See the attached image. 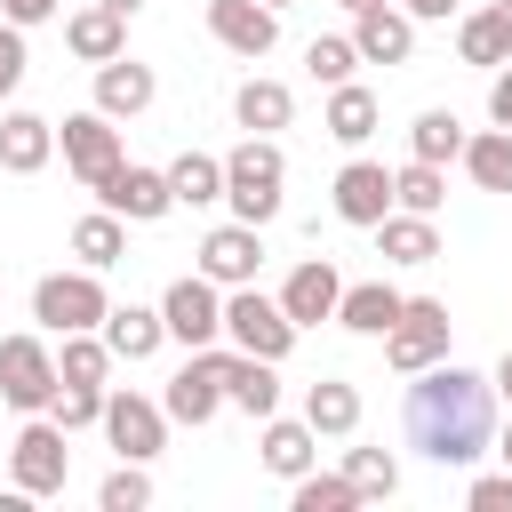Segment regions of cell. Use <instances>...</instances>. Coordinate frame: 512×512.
<instances>
[{"label": "cell", "instance_id": "obj_1", "mask_svg": "<svg viewBox=\"0 0 512 512\" xmlns=\"http://www.w3.org/2000/svg\"><path fill=\"white\" fill-rule=\"evenodd\" d=\"M400 424H408V448H424L432 464H448V472L480 464L496 448V384L456 360H432V368H416Z\"/></svg>", "mask_w": 512, "mask_h": 512}, {"label": "cell", "instance_id": "obj_2", "mask_svg": "<svg viewBox=\"0 0 512 512\" xmlns=\"http://www.w3.org/2000/svg\"><path fill=\"white\" fill-rule=\"evenodd\" d=\"M280 184H288V152L272 136H248L224 152V200L240 224H272L280 216Z\"/></svg>", "mask_w": 512, "mask_h": 512}, {"label": "cell", "instance_id": "obj_3", "mask_svg": "<svg viewBox=\"0 0 512 512\" xmlns=\"http://www.w3.org/2000/svg\"><path fill=\"white\" fill-rule=\"evenodd\" d=\"M224 336H232V352H256V360H288L304 328L288 320V304H280V296H264V288L248 280V288H224Z\"/></svg>", "mask_w": 512, "mask_h": 512}, {"label": "cell", "instance_id": "obj_4", "mask_svg": "<svg viewBox=\"0 0 512 512\" xmlns=\"http://www.w3.org/2000/svg\"><path fill=\"white\" fill-rule=\"evenodd\" d=\"M104 312H112V296H104V272H48L40 288H32V320L48 328V336H72V328H104Z\"/></svg>", "mask_w": 512, "mask_h": 512}, {"label": "cell", "instance_id": "obj_5", "mask_svg": "<svg viewBox=\"0 0 512 512\" xmlns=\"http://www.w3.org/2000/svg\"><path fill=\"white\" fill-rule=\"evenodd\" d=\"M72 432L56 424V416H32L16 440H8V472H16V488L24 496H64V480H72V448H64Z\"/></svg>", "mask_w": 512, "mask_h": 512}, {"label": "cell", "instance_id": "obj_6", "mask_svg": "<svg viewBox=\"0 0 512 512\" xmlns=\"http://www.w3.org/2000/svg\"><path fill=\"white\" fill-rule=\"evenodd\" d=\"M160 320H168V344L200 352V344H216V336H224V288H216L208 272H184V280H168Z\"/></svg>", "mask_w": 512, "mask_h": 512}, {"label": "cell", "instance_id": "obj_7", "mask_svg": "<svg viewBox=\"0 0 512 512\" xmlns=\"http://www.w3.org/2000/svg\"><path fill=\"white\" fill-rule=\"evenodd\" d=\"M432 360H448V304H440V296H408V312L384 328V368L416 376V368H432Z\"/></svg>", "mask_w": 512, "mask_h": 512}, {"label": "cell", "instance_id": "obj_8", "mask_svg": "<svg viewBox=\"0 0 512 512\" xmlns=\"http://www.w3.org/2000/svg\"><path fill=\"white\" fill-rule=\"evenodd\" d=\"M56 352L40 344V336H0V400L8 408H24V416H48V400H56Z\"/></svg>", "mask_w": 512, "mask_h": 512}, {"label": "cell", "instance_id": "obj_9", "mask_svg": "<svg viewBox=\"0 0 512 512\" xmlns=\"http://www.w3.org/2000/svg\"><path fill=\"white\" fill-rule=\"evenodd\" d=\"M224 360H232V352L200 344V352H192V360H184V368L168 376V392H160L168 424H192V432H200V424H208L216 408H232V400H224Z\"/></svg>", "mask_w": 512, "mask_h": 512}, {"label": "cell", "instance_id": "obj_10", "mask_svg": "<svg viewBox=\"0 0 512 512\" xmlns=\"http://www.w3.org/2000/svg\"><path fill=\"white\" fill-rule=\"evenodd\" d=\"M56 144H64V168H72L88 192L120 168V128H112V112H96V104H88V112H72V120L56 128Z\"/></svg>", "mask_w": 512, "mask_h": 512}, {"label": "cell", "instance_id": "obj_11", "mask_svg": "<svg viewBox=\"0 0 512 512\" xmlns=\"http://www.w3.org/2000/svg\"><path fill=\"white\" fill-rule=\"evenodd\" d=\"M104 440H112L120 456L152 464V456L168 448V408L144 400V392H104Z\"/></svg>", "mask_w": 512, "mask_h": 512}, {"label": "cell", "instance_id": "obj_12", "mask_svg": "<svg viewBox=\"0 0 512 512\" xmlns=\"http://www.w3.org/2000/svg\"><path fill=\"white\" fill-rule=\"evenodd\" d=\"M352 48H360V64H408L416 56V16L400 0H368V8H352Z\"/></svg>", "mask_w": 512, "mask_h": 512}, {"label": "cell", "instance_id": "obj_13", "mask_svg": "<svg viewBox=\"0 0 512 512\" xmlns=\"http://www.w3.org/2000/svg\"><path fill=\"white\" fill-rule=\"evenodd\" d=\"M96 200L112 208V216H128V224H160L168 208H176V184H168V168H112L104 184H96Z\"/></svg>", "mask_w": 512, "mask_h": 512}, {"label": "cell", "instance_id": "obj_14", "mask_svg": "<svg viewBox=\"0 0 512 512\" xmlns=\"http://www.w3.org/2000/svg\"><path fill=\"white\" fill-rule=\"evenodd\" d=\"M200 272L216 280V288H248L256 272H264V224H216L208 240H200Z\"/></svg>", "mask_w": 512, "mask_h": 512}, {"label": "cell", "instance_id": "obj_15", "mask_svg": "<svg viewBox=\"0 0 512 512\" xmlns=\"http://www.w3.org/2000/svg\"><path fill=\"white\" fill-rule=\"evenodd\" d=\"M328 200H336V216H344V224L376 232V224L392 216V168H384V160H344Z\"/></svg>", "mask_w": 512, "mask_h": 512}, {"label": "cell", "instance_id": "obj_16", "mask_svg": "<svg viewBox=\"0 0 512 512\" xmlns=\"http://www.w3.org/2000/svg\"><path fill=\"white\" fill-rule=\"evenodd\" d=\"M208 32H216V48H232V56H272V40H280V8H264V0H208Z\"/></svg>", "mask_w": 512, "mask_h": 512}, {"label": "cell", "instance_id": "obj_17", "mask_svg": "<svg viewBox=\"0 0 512 512\" xmlns=\"http://www.w3.org/2000/svg\"><path fill=\"white\" fill-rule=\"evenodd\" d=\"M280 304H288L296 328H320V320H336V304H344V272H336L328 256H304V264L280 280Z\"/></svg>", "mask_w": 512, "mask_h": 512}, {"label": "cell", "instance_id": "obj_18", "mask_svg": "<svg viewBox=\"0 0 512 512\" xmlns=\"http://www.w3.org/2000/svg\"><path fill=\"white\" fill-rule=\"evenodd\" d=\"M152 96H160L152 64H136V56H112V64H96V112H112V120H136V112H152Z\"/></svg>", "mask_w": 512, "mask_h": 512}, {"label": "cell", "instance_id": "obj_19", "mask_svg": "<svg viewBox=\"0 0 512 512\" xmlns=\"http://www.w3.org/2000/svg\"><path fill=\"white\" fill-rule=\"evenodd\" d=\"M224 400L240 408V416H280V360H256V352H232L224 360Z\"/></svg>", "mask_w": 512, "mask_h": 512}, {"label": "cell", "instance_id": "obj_20", "mask_svg": "<svg viewBox=\"0 0 512 512\" xmlns=\"http://www.w3.org/2000/svg\"><path fill=\"white\" fill-rule=\"evenodd\" d=\"M64 48H72L80 64H112V56H128V16H112L104 0H96V8H72V16H64Z\"/></svg>", "mask_w": 512, "mask_h": 512}, {"label": "cell", "instance_id": "obj_21", "mask_svg": "<svg viewBox=\"0 0 512 512\" xmlns=\"http://www.w3.org/2000/svg\"><path fill=\"white\" fill-rule=\"evenodd\" d=\"M256 456H264V472H280V480H304V472H312V456H320V432H312L304 416H264V440H256Z\"/></svg>", "mask_w": 512, "mask_h": 512}, {"label": "cell", "instance_id": "obj_22", "mask_svg": "<svg viewBox=\"0 0 512 512\" xmlns=\"http://www.w3.org/2000/svg\"><path fill=\"white\" fill-rule=\"evenodd\" d=\"M456 56H464V64H480V72L512 64V0H496V8H472V16L456 24Z\"/></svg>", "mask_w": 512, "mask_h": 512}, {"label": "cell", "instance_id": "obj_23", "mask_svg": "<svg viewBox=\"0 0 512 512\" xmlns=\"http://www.w3.org/2000/svg\"><path fill=\"white\" fill-rule=\"evenodd\" d=\"M400 312H408V296H400L392 280H344V304H336V320H344L352 336H384Z\"/></svg>", "mask_w": 512, "mask_h": 512}, {"label": "cell", "instance_id": "obj_24", "mask_svg": "<svg viewBox=\"0 0 512 512\" xmlns=\"http://www.w3.org/2000/svg\"><path fill=\"white\" fill-rule=\"evenodd\" d=\"M48 152H56V120H40V112H8L0 120V168L8 176H40Z\"/></svg>", "mask_w": 512, "mask_h": 512}, {"label": "cell", "instance_id": "obj_25", "mask_svg": "<svg viewBox=\"0 0 512 512\" xmlns=\"http://www.w3.org/2000/svg\"><path fill=\"white\" fill-rule=\"evenodd\" d=\"M104 344H112V360H152L168 344V320L152 304H112L104 312Z\"/></svg>", "mask_w": 512, "mask_h": 512}, {"label": "cell", "instance_id": "obj_26", "mask_svg": "<svg viewBox=\"0 0 512 512\" xmlns=\"http://www.w3.org/2000/svg\"><path fill=\"white\" fill-rule=\"evenodd\" d=\"M304 424H312L320 440H352V432H360V392H352L344 376L304 384Z\"/></svg>", "mask_w": 512, "mask_h": 512}, {"label": "cell", "instance_id": "obj_27", "mask_svg": "<svg viewBox=\"0 0 512 512\" xmlns=\"http://www.w3.org/2000/svg\"><path fill=\"white\" fill-rule=\"evenodd\" d=\"M288 112H296V96H288V80H240L232 88V120L248 128V136H272V128H288Z\"/></svg>", "mask_w": 512, "mask_h": 512}, {"label": "cell", "instance_id": "obj_28", "mask_svg": "<svg viewBox=\"0 0 512 512\" xmlns=\"http://www.w3.org/2000/svg\"><path fill=\"white\" fill-rule=\"evenodd\" d=\"M320 128L336 136V144H368L376 136V88H360V80H344V88H328V112H320Z\"/></svg>", "mask_w": 512, "mask_h": 512}, {"label": "cell", "instance_id": "obj_29", "mask_svg": "<svg viewBox=\"0 0 512 512\" xmlns=\"http://www.w3.org/2000/svg\"><path fill=\"white\" fill-rule=\"evenodd\" d=\"M376 248H384V264H432V256H440V232H432V216L392 208V216L376 224Z\"/></svg>", "mask_w": 512, "mask_h": 512}, {"label": "cell", "instance_id": "obj_30", "mask_svg": "<svg viewBox=\"0 0 512 512\" xmlns=\"http://www.w3.org/2000/svg\"><path fill=\"white\" fill-rule=\"evenodd\" d=\"M72 256H80L88 272H112V264L128 256V216H112V208L80 216V224H72Z\"/></svg>", "mask_w": 512, "mask_h": 512}, {"label": "cell", "instance_id": "obj_31", "mask_svg": "<svg viewBox=\"0 0 512 512\" xmlns=\"http://www.w3.org/2000/svg\"><path fill=\"white\" fill-rule=\"evenodd\" d=\"M464 176H472L480 192H512V128L464 136Z\"/></svg>", "mask_w": 512, "mask_h": 512}, {"label": "cell", "instance_id": "obj_32", "mask_svg": "<svg viewBox=\"0 0 512 512\" xmlns=\"http://www.w3.org/2000/svg\"><path fill=\"white\" fill-rule=\"evenodd\" d=\"M408 160H464V120L448 112V104H432V112H416V128H408Z\"/></svg>", "mask_w": 512, "mask_h": 512}, {"label": "cell", "instance_id": "obj_33", "mask_svg": "<svg viewBox=\"0 0 512 512\" xmlns=\"http://www.w3.org/2000/svg\"><path fill=\"white\" fill-rule=\"evenodd\" d=\"M168 184H176V208H208V200H224V160L216 152H176Z\"/></svg>", "mask_w": 512, "mask_h": 512}, {"label": "cell", "instance_id": "obj_34", "mask_svg": "<svg viewBox=\"0 0 512 512\" xmlns=\"http://www.w3.org/2000/svg\"><path fill=\"white\" fill-rule=\"evenodd\" d=\"M440 200H448V168H440V160H408V168H392V208L440 216Z\"/></svg>", "mask_w": 512, "mask_h": 512}, {"label": "cell", "instance_id": "obj_35", "mask_svg": "<svg viewBox=\"0 0 512 512\" xmlns=\"http://www.w3.org/2000/svg\"><path fill=\"white\" fill-rule=\"evenodd\" d=\"M56 376H64V384H104V376H112V344H104V328H72L64 352H56Z\"/></svg>", "mask_w": 512, "mask_h": 512}, {"label": "cell", "instance_id": "obj_36", "mask_svg": "<svg viewBox=\"0 0 512 512\" xmlns=\"http://www.w3.org/2000/svg\"><path fill=\"white\" fill-rule=\"evenodd\" d=\"M344 472H352L360 504H368V496H400V456H392V448H352Z\"/></svg>", "mask_w": 512, "mask_h": 512}, {"label": "cell", "instance_id": "obj_37", "mask_svg": "<svg viewBox=\"0 0 512 512\" xmlns=\"http://www.w3.org/2000/svg\"><path fill=\"white\" fill-rule=\"evenodd\" d=\"M288 488H296V512H352V504H360L352 472H304V480H288Z\"/></svg>", "mask_w": 512, "mask_h": 512}, {"label": "cell", "instance_id": "obj_38", "mask_svg": "<svg viewBox=\"0 0 512 512\" xmlns=\"http://www.w3.org/2000/svg\"><path fill=\"white\" fill-rule=\"evenodd\" d=\"M104 392H112V384H56L48 416H56L64 432H88V424H104Z\"/></svg>", "mask_w": 512, "mask_h": 512}, {"label": "cell", "instance_id": "obj_39", "mask_svg": "<svg viewBox=\"0 0 512 512\" xmlns=\"http://www.w3.org/2000/svg\"><path fill=\"white\" fill-rule=\"evenodd\" d=\"M96 504H104V512H144V504H152V480H144V464H136V456H120V464L104 472Z\"/></svg>", "mask_w": 512, "mask_h": 512}, {"label": "cell", "instance_id": "obj_40", "mask_svg": "<svg viewBox=\"0 0 512 512\" xmlns=\"http://www.w3.org/2000/svg\"><path fill=\"white\" fill-rule=\"evenodd\" d=\"M352 64H360V48H352V32H344V40L328 32V40H312V48H304V72H312L320 88H344V80H352Z\"/></svg>", "mask_w": 512, "mask_h": 512}, {"label": "cell", "instance_id": "obj_41", "mask_svg": "<svg viewBox=\"0 0 512 512\" xmlns=\"http://www.w3.org/2000/svg\"><path fill=\"white\" fill-rule=\"evenodd\" d=\"M24 72H32V56H24V24H8V16H0V96H16V88H24Z\"/></svg>", "mask_w": 512, "mask_h": 512}, {"label": "cell", "instance_id": "obj_42", "mask_svg": "<svg viewBox=\"0 0 512 512\" xmlns=\"http://www.w3.org/2000/svg\"><path fill=\"white\" fill-rule=\"evenodd\" d=\"M464 504H472V512H512V464H504V472H480V480L464 488Z\"/></svg>", "mask_w": 512, "mask_h": 512}, {"label": "cell", "instance_id": "obj_43", "mask_svg": "<svg viewBox=\"0 0 512 512\" xmlns=\"http://www.w3.org/2000/svg\"><path fill=\"white\" fill-rule=\"evenodd\" d=\"M488 120L512 128V64H496V80H488Z\"/></svg>", "mask_w": 512, "mask_h": 512}, {"label": "cell", "instance_id": "obj_44", "mask_svg": "<svg viewBox=\"0 0 512 512\" xmlns=\"http://www.w3.org/2000/svg\"><path fill=\"white\" fill-rule=\"evenodd\" d=\"M56 8H64V0H0V16H8V24H24V32H32V24H48Z\"/></svg>", "mask_w": 512, "mask_h": 512}, {"label": "cell", "instance_id": "obj_45", "mask_svg": "<svg viewBox=\"0 0 512 512\" xmlns=\"http://www.w3.org/2000/svg\"><path fill=\"white\" fill-rule=\"evenodd\" d=\"M400 8H408L416 24H448V16H456V0H400Z\"/></svg>", "mask_w": 512, "mask_h": 512}, {"label": "cell", "instance_id": "obj_46", "mask_svg": "<svg viewBox=\"0 0 512 512\" xmlns=\"http://www.w3.org/2000/svg\"><path fill=\"white\" fill-rule=\"evenodd\" d=\"M488 384H496V400H504V408H512V352H504V360H496V376H488Z\"/></svg>", "mask_w": 512, "mask_h": 512}, {"label": "cell", "instance_id": "obj_47", "mask_svg": "<svg viewBox=\"0 0 512 512\" xmlns=\"http://www.w3.org/2000/svg\"><path fill=\"white\" fill-rule=\"evenodd\" d=\"M104 8H112V16H136V8H144V0H104Z\"/></svg>", "mask_w": 512, "mask_h": 512}, {"label": "cell", "instance_id": "obj_48", "mask_svg": "<svg viewBox=\"0 0 512 512\" xmlns=\"http://www.w3.org/2000/svg\"><path fill=\"white\" fill-rule=\"evenodd\" d=\"M496 456H504V464H512V424H504V432H496Z\"/></svg>", "mask_w": 512, "mask_h": 512}, {"label": "cell", "instance_id": "obj_49", "mask_svg": "<svg viewBox=\"0 0 512 512\" xmlns=\"http://www.w3.org/2000/svg\"><path fill=\"white\" fill-rule=\"evenodd\" d=\"M336 8H368V0H336Z\"/></svg>", "mask_w": 512, "mask_h": 512}, {"label": "cell", "instance_id": "obj_50", "mask_svg": "<svg viewBox=\"0 0 512 512\" xmlns=\"http://www.w3.org/2000/svg\"><path fill=\"white\" fill-rule=\"evenodd\" d=\"M264 8H288V0H264Z\"/></svg>", "mask_w": 512, "mask_h": 512}]
</instances>
